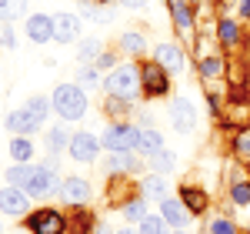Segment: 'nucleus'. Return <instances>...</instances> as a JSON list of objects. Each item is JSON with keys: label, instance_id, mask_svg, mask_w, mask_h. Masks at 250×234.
Listing matches in <instances>:
<instances>
[{"label": "nucleus", "instance_id": "c9c22d12", "mask_svg": "<svg viewBox=\"0 0 250 234\" xmlns=\"http://www.w3.org/2000/svg\"><path fill=\"white\" fill-rule=\"evenodd\" d=\"M233 147H237V154H240V157H250V134H240Z\"/></svg>", "mask_w": 250, "mask_h": 234}, {"label": "nucleus", "instance_id": "2f4dec72", "mask_svg": "<svg viewBox=\"0 0 250 234\" xmlns=\"http://www.w3.org/2000/svg\"><path fill=\"white\" fill-rule=\"evenodd\" d=\"M230 197L237 201V204H250V184H233Z\"/></svg>", "mask_w": 250, "mask_h": 234}, {"label": "nucleus", "instance_id": "2eb2a0df", "mask_svg": "<svg viewBox=\"0 0 250 234\" xmlns=\"http://www.w3.org/2000/svg\"><path fill=\"white\" fill-rule=\"evenodd\" d=\"M160 217L167 221V224H187V208L180 204V201H173V197H164L160 201Z\"/></svg>", "mask_w": 250, "mask_h": 234}, {"label": "nucleus", "instance_id": "39448f33", "mask_svg": "<svg viewBox=\"0 0 250 234\" xmlns=\"http://www.w3.org/2000/svg\"><path fill=\"white\" fill-rule=\"evenodd\" d=\"M137 140H140V131L137 127H114V124L100 137V144L107 151H137Z\"/></svg>", "mask_w": 250, "mask_h": 234}, {"label": "nucleus", "instance_id": "4468645a", "mask_svg": "<svg viewBox=\"0 0 250 234\" xmlns=\"http://www.w3.org/2000/svg\"><path fill=\"white\" fill-rule=\"evenodd\" d=\"M154 54H157V64H160L167 74H177V70L184 67V54H180L173 44H157Z\"/></svg>", "mask_w": 250, "mask_h": 234}, {"label": "nucleus", "instance_id": "58836bf2", "mask_svg": "<svg viewBox=\"0 0 250 234\" xmlns=\"http://www.w3.org/2000/svg\"><path fill=\"white\" fill-rule=\"evenodd\" d=\"M240 14H250V0H240Z\"/></svg>", "mask_w": 250, "mask_h": 234}, {"label": "nucleus", "instance_id": "aec40b11", "mask_svg": "<svg viewBox=\"0 0 250 234\" xmlns=\"http://www.w3.org/2000/svg\"><path fill=\"white\" fill-rule=\"evenodd\" d=\"M180 197H184V208H187V211H193V214H200V211L207 208V197L200 194V191H193V187H184V191H180Z\"/></svg>", "mask_w": 250, "mask_h": 234}, {"label": "nucleus", "instance_id": "a878e982", "mask_svg": "<svg viewBox=\"0 0 250 234\" xmlns=\"http://www.w3.org/2000/svg\"><path fill=\"white\" fill-rule=\"evenodd\" d=\"M23 14V0H0V17H20Z\"/></svg>", "mask_w": 250, "mask_h": 234}, {"label": "nucleus", "instance_id": "9b49d317", "mask_svg": "<svg viewBox=\"0 0 250 234\" xmlns=\"http://www.w3.org/2000/svg\"><path fill=\"white\" fill-rule=\"evenodd\" d=\"M77 37H80V17H74V14H60V17H54V40H60V44H74Z\"/></svg>", "mask_w": 250, "mask_h": 234}, {"label": "nucleus", "instance_id": "c85d7f7f", "mask_svg": "<svg viewBox=\"0 0 250 234\" xmlns=\"http://www.w3.org/2000/svg\"><path fill=\"white\" fill-rule=\"evenodd\" d=\"M120 44H124V50H130V54H140V50H144V37H140V34H124Z\"/></svg>", "mask_w": 250, "mask_h": 234}, {"label": "nucleus", "instance_id": "5701e85b", "mask_svg": "<svg viewBox=\"0 0 250 234\" xmlns=\"http://www.w3.org/2000/svg\"><path fill=\"white\" fill-rule=\"evenodd\" d=\"M30 171H34L30 164H17V167H10V171H7V181H10V184H17V187H23V184L30 181Z\"/></svg>", "mask_w": 250, "mask_h": 234}, {"label": "nucleus", "instance_id": "0eeeda50", "mask_svg": "<svg viewBox=\"0 0 250 234\" xmlns=\"http://www.w3.org/2000/svg\"><path fill=\"white\" fill-rule=\"evenodd\" d=\"M27 204H30V194L17 187V184H7V187H0V211L3 214H27Z\"/></svg>", "mask_w": 250, "mask_h": 234}, {"label": "nucleus", "instance_id": "c756f323", "mask_svg": "<svg viewBox=\"0 0 250 234\" xmlns=\"http://www.w3.org/2000/svg\"><path fill=\"white\" fill-rule=\"evenodd\" d=\"M154 171H157V174H164V171H173V154L160 151V154L154 157Z\"/></svg>", "mask_w": 250, "mask_h": 234}, {"label": "nucleus", "instance_id": "423d86ee", "mask_svg": "<svg viewBox=\"0 0 250 234\" xmlns=\"http://www.w3.org/2000/svg\"><path fill=\"white\" fill-rule=\"evenodd\" d=\"M100 147H104V144H100V137H94L90 131H77V134L70 137V147H67V151H70V157H74V161L90 164V161L100 154Z\"/></svg>", "mask_w": 250, "mask_h": 234}, {"label": "nucleus", "instance_id": "e433bc0d", "mask_svg": "<svg viewBox=\"0 0 250 234\" xmlns=\"http://www.w3.org/2000/svg\"><path fill=\"white\" fill-rule=\"evenodd\" d=\"M0 44H3V47H14V30H10V27L3 30V37H0Z\"/></svg>", "mask_w": 250, "mask_h": 234}, {"label": "nucleus", "instance_id": "f03ea898", "mask_svg": "<svg viewBox=\"0 0 250 234\" xmlns=\"http://www.w3.org/2000/svg\"><path fill=\"white\" fill-rule=\"evenodd\" d=\"M104 87H107V94H110V97L130 100L137 94V67L124 64V67L110 70V74H107V80H104Z\"/></svg>", "mask_w": 250, "mask_h": 234}, {"label": "nucleus", "instance_id": "ddd939ff", "mask_svg": "<svg viewBox=\"0 0 250 234\" xmlns=\"http://www.w3.org/2000/svg\"><path fill=\"white\" fill-rule=\"evenodd\" d=\"M60 197L67 201V204H83L87 197H90V184L87 181H80V177H67V181H60Z\"/></svg>", "mask_w": 250, "mask_h": 234}, {"label": "nucleus", "instance_id": "bb28decb", "mask_svg": "<svg viewBox=\"0 0 250 234\" xmlns=\"http://www.w3.org/2000/svg\"><path fill=\"white\" fill-rule=\"evenodd\" d=\"M124 214L130 217V221H144V217H147V204H144V197H140V201H130V204L124 208Z\"/></svg>", "mask_w": 250, "mask_h": 234}, {"label": "nucleus", "instance_id": "1a4fd4ad", "mask_svg": "<svg viewBox=\"0 0 250 234\" xmlns=\"http://www.w3.org/2000/svg\"><path fill=\"white\" fill-rule=\"evenodd\" d=\"M23 30H27V37L34 40V44H50V40H54V17L34 14V17H27Z\"/></svg>", "mask_w": 250, "mask_h": 234}, {"label": "nucleus", "instance_id": "b1692460", "mask_svg": "<svg viewBox=\"0 0 250 234\" xmlns=\"http://www.w3.org/2000/svg\"><path fill=\"white\" fill-rule=\"evenodd\" d=\"M50 107H54V104H50V100H47V97H30V100H27V111H30V114L37 117V120H43Z\"/></svg>", "mask_w": 250, "mask_h": 234}, {"label": "nucleus", "instance_id": "20e7f679", "mask_svg": "<svg viewBox=\"0 0 250 234\" xmlns=\"http://www.w3.org/2000/svg\"><path fill=\"white\" fill-rule=\"evenodd\" d=\"M27 231H34V234H63L67 231V221L60 217V211L43 208V211H34V214L27 217Z\"/></svg>", "mask_w": 250, "mask_h": 234}, {"label": "nucleus", "instance_id": "a19ab883", "mask_svg": "<svg viewBox=\"0 0 250 234\" xmlns=\"http://www.w3.org/2000/svg\"><path fill=\"white\" fill-rule=\"evenodd\" d=\"M177 234H184V231H177Z\"/></svg>", "mask_w": 250, "mask_h": 234}, {"label": "nucleus", "instance_id": "412c9836", "mask_svg": "<svg viewBox=\"0 0 250 234\" xmlns=\"http://www.w3.org/2000/svg\"><path fill=\"white\" fill-rule=\"evenodd\" d=\"M47 147H50L54 154H60L63 147H70V134H67L63 127H50V131H47Z\"/></svg>", "mask_w": 250, "mask_h": 234}, {"label": "nucleus", "instance_id": "4be33fe9", "mask_svg": "<svg viewBox=\"0 0 250 234\" xmlns=\"http://www.w3.org/2000/svg\"><path fill=\"white\" fill-rule=\"evenodd\" d=\"M140 234H167L164 217H160V214H147L144 221H140Z\"/></svg>", "mask_w": 250, "mask_h": 234}, {"label": "nucleus", "instance_id": "f704fd0d", "mask_svg": "<svg viewBox=\"0 0 250 234\" xmlns=\"http://www.w3.org/2000/svg\"><path fill=\"white\" fill-rule=\"evenodd\" d=\"M210 234H233V224L224 221V217H217V221L210 224Z\"/></svg>", "mask_w": 250, "mask_h": 234}, {"label": "nucleus", "instance_id": "393cba45", "mask_svg": "<svg viewBox=\"0 0 250 234\" xmlns=\"http://www.w3.org/2000/svg\"><path fill=\"white\" fill-rule=\"evenodd\" d=\"M173 20H177V27H180V30H187V27H190V10H187V3H184V0H173Z\"/></svg>", "mask_w": 250, "mask_h": 234}, {"label": "nucleus", "instance_id": "473e14b6", "mask_svg": "<svg viewBox=\"0 0 250 234\" xmlns=\"http://www.w3.org/2000/svg\"><path fill=\"white\" fill-rule=\"evenodd\" d=\"M200 70H204V77H217V74L224 70V64H220L217 57H207V60H204V67H200Z\"/></svg>", "mask_w": 250, "mask_h": 234}, {"label": "nucleus", "instance_id": "6e6552de", "mask_svg": "<svg viewBox=\"0 0 250 234\" xmlns=\"http://www.w3.org/2000/svg\"><path fill=\"white\" fill-rule=\"evenodd\" d=\"M140 84H144V91L150 94V97H160V94H167V70L160 67V64H144V70H140Z\"/></svg>", "mask_w": 250, "mask_h": 234}, {"label": "nucleus", "instance_id": "6ab92c4d", "mask_svg": "<svg viewBox=\"0 0 250 234\" xmlns=\"http://www.w3.org/2000/svg\"><path fill=\"white\" fill-rule=\"evenodd\" d=\"M130 167H134V154H130V151H110L107 171H117V174H124V171H130Z\"/></svg>", "mask_w": 250, "mask_h": 234}, {"label": "nucleus", "instance_id": "7c9ffc66", "mask_svg": "<svg viewBox=\"0 0 250 234\" xmlns=\"http://www.w3.org/2000/svg\"><path fill=\"white\" fill-rule=\"evenodd\" d=\"M77 84L80 87H94L97 84V67H83V70L77 74Z\"/></svg>", "mask_w": 250, "mask_h": 234}, {"label": "nucleus", "instance_id": "a211bd4d", "mask_svg": "<svg viewBox=\"0 0 250 234\" xmlns=\"http://www.w3.org/2000/svg\"><path fill=\"white\" fill-rule=\"evenodd\" d=\"M10 157H14L17 164H27V161L34 157V140H30V137H14V140H10Z\"/></svg>", "mask_w": 250, "mask_h": 234}, {"label": "nucleus", "instance_id": "72a5a7b5", "mask_svg": "<svg viewBox=\"0 0 250 234\" xmlns=\"http://www.w3.org/2000/svg\"><path fill=\"white\" fill-rule=\"evenodd\" d=\"M220 40H224V44H233V40H237V27H233L230 20L220 23Z\"/></svg>", "mask_w": 250, "mask_h": 234}, {"label": "nucleus", "instance_id": "9d476101", "mask_svg": "<svg viewBox=\"0 0 250 234\" xmlns=\"http://www.w3.org/2000/svg\"><path fill=\"white\" fill-rule=\"evenodd\" d=\"M170 120H173V127L180 131V134H190L193 131V124H197V114H193V104L187 97H177L170 104Z\"/></svg>", "mask_w": 250, "mask_h": 234}, {"label": "nucleus", "instance_id": "ea45409f", "mask_svg": "<svg viewBox=\"0 0 250 234\" xmlns=\"http://www.w3.org/2000/svg\"><path fill=\"white\" fill-rule=\"evenodd\" d=\"M117 234H140V231H130V228H127V231H117Z\"/></svg>", "mask_w": 250, "mask_h": 234}, {"label": "nucleus", "instance_id": "f257e3e1", "mask_svg": "<svg viewBox=\"0 0 250 234\" xmlns=\"http://www.w3.org/2000/svg\"><path fill=\"white\" fill-rule=\"evenodd\" d=\"M50 104H54V111L63 120H80L87 114V94H83L80 84H60V87H54Z\"/></svg>", "mask_w": 250, "mask_h": 234}, {"label": "nucleus", "instance_id": "f8f14e48", "mask_svg": "<svg viewBox=\"0 0 250 234\" xmlns=\"http://www.w3.org/2000/svg\"><path fill=\"white\" fill-rule=\"evenodd\" d=\"M37 127H40V120L30 114L27 107H23V111H14V114H7V131H10V134L27 137V134H34Z\"/></svg>", "mask_w": 250, "mask_h": 234}, {"label": "nucleus", "instance_id": "7ed1b4c3", "mask_svg": "<svg viewBox=\"0 0 250 234\" xmlns=\"http://www.w3.org/2000/svg\"><path fill=\"white\" fill-rule=\"evenodd\" d=\"M57 187H60V181L54 174V167H47V164H37L30 171V181L23 184V191L30 197H43V194H50V191H57Z\"/></svg>", "mask_w": 250, "mask_h": 234}, {"label": "nucleus", "instance_id": "cd10ccee", "mask_svg": "<svg viewBox=\"0 0 250 234\" xmlns=\"http://www.w3.org/2000/svg\"><path fill=\"white\" fill-rule=\"evenodd\" d=\"M77 57L80 60H97V57H100V47H97L94 40H83V44L77 47Z\"/></svg>", "mask_w": 250, "mask_h": 234}, {"label": "nucleus", "instance_id": "f3484780", "mask_svg": "<svg viewBox=\"0 0 250 234\" xmlns=\"http://www.w3.org/2000/svg\"><path fill=\"white\" fill-rule=\"evenodd\" d=\"M140 194H144V197H154V201H164V197H167V181H164L160 174L144 177V181H140Z\"/></svg>", "mask_w": 250, "mask_h": 234}, {"label": "nucleus", "instance_id": "dca6fc26", "mask_svg": "<svg viewBox=\"0 0 250 234\" xmlns=\"http://www.w3.org/2000/svg\"><path fill=\"white\" fill-rule=\"evenodd\" d=\"M160 151H164V137H160V131H140V140H137V154L157 157Z\"/></svg>", "mask_w": 250, "mask_h": 234}, {"label": "nucleus", "instance_id": "4c0bfd02", "mask_svg": "<svg viewBox=\"0 0 250 234\" xmlns=\"http://www.w3.org/2000/svg\"><path fill=\"white\" fill-rule=\"evenodd\" d=\"M120 3H124V7H134V10H137V7H144L147 0H120Z\"/></svg>", "mask_w": 250, "mask_h": 234}, {"label": "nucleus", "instance_id": "79ce46f5", "mask_svg": "<svg viewBox=\"0 0 250 234\" xmlns=\"http://www.w3.org/2000/svg\"><path fill=\"white\" fill-rule=\"evenodd\" d=\"M0 20H3V17H0Z\"/></svg>", "mask_w": 250, "mask_h": 234}]
</instances>
